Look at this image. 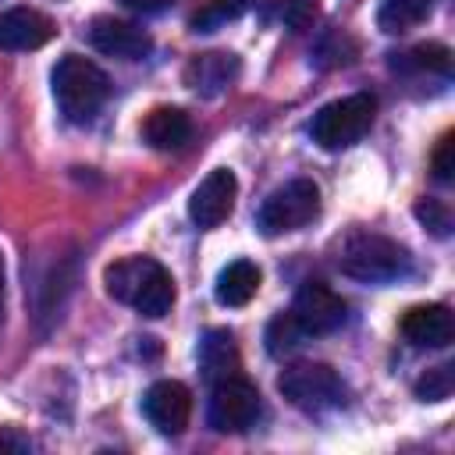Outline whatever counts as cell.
I'll list each match as a JSON object with an SVG mask.
<instances>
[{
	"mask_svg": "<svg viewBox=\"0 0 455 455\" xmlns=\"http://www.w3.org/2000/svg\"><path fill=\"white\" fill-rule=\"evenodd\" d=\"M142 416L160 430V434H181L192 416V395L178 380H156L142 395Z\"/></svg>",
	"mask_w": 455,
	"mask_h": 455,
	"instance_id": "30bf717a",
	"label": "cell"
},
{
	"mask_svg": "<svg viewBox=\"0 0 455 455\" xmlns=\"http://www.w3.org/2000/svg\"><path fill=\"white\" fill-rule=\"evenodd\" d=\"M53 85V100L60 107V114L71 124H85L96 117V110L103 107L107 92H110V78L100 64L78 57V53H64L50 75Z\"/></svg>",
	"mask_w": 455,
	"mask_h": 455,
	"instance_id": "3957f363",
	"label": "cell"
},
{
	"mask_svg": "<svg viewBox=\"0 0 455 455\" xmlns=\"http://www.w3.org/2000/svg\"><path fill=\"white\" fill-rule=\"evenodd\" d=\"M434 0H380V11H377V25L391 36L419 25L427 14H430Z\"/></svg>",
	"mask_w": 455,
	"mask_h": 455,
	"instance_id": "ac0fdd59",
	"label": "cell"
},
{
	"mask_svg": "<svg viewBox=\"0 0 455 455\" xmlns=\"http://www.w3.org/2000/svg\"><path fill=\"white\" fill-rule=\"evenodd\" d=\"M89 43H92L103 57H117V60H142V57L153 50V39H149L142 28H135L132 21L110 18V14L92 18V25H89Z\"/></svg>",
	"mask_w": 455,
	"mask_h": 455,
	"instance_id": "8fae6325",
	"label": "cell"
},
{
	"mask_svg": "<svg viewBox=\"0 0 455 455\" xmlns=\"http://www.w3.org/2000/svg\"><path fill=\"white\" fill-rule=\"evenodd\" d=\"M235 196H238V178L228 167H213L192 192L188 199V217L199 228H217L220 220H228V213L235 210Z\"/></svg>",
	"mask_w": 455,
	"mask_h": 455,
	"instance_id": "9c48e42d",
	"label": "cell"
},
{
	"mask_svg": "<svg viewBox=\"0 0 455 455\" xmlns=\"http://www.w3.org/2000/svg\"><path fill=\"white\" fill-rule=\"evenodd\" d=\"M402 334L405 341H412L416 348H444L455 338V320L451 309L441 302H427V306H412L402 316Z\"/></svg>",
	"mask_w": 455,
	"mask_h": 455,
	"instance_id": "7c38bea8",
	"label": "cell"
},
{
	"mask_svg": "<svg viewBox=\"0 0 455 455\" xmlns=\"http://www.w3.org/2000/svg\"><path fill=\"white\" fill-rule=\"evenodd\" d=\"M277 391L302 412H331L341 409L348 398L345 380L338 377V370H331L327 363H291L281 370L277 377Z\"/></svg>",
	"mask_w": 455,
	"mask_h": 455,
	"instance_id": "277c9868",
	"label": "cell"
},
{
	"mask_svg": "<svg viewBox=\"0 0 455 455\" xmlns=\"http://www.w3.org/2000/svg\"><path fill=\"white\" fill-rule=\"evenodd\" d=\"M416 217H419L437 238H444L448 228H451V213H448V206H441L437 199H419V203H416Z\"/></svg>",
	"mask_w": 455,
	"mask_h": 455,
	"instance_id": "cb8c5ba5",
	"label": "cell"
},
{
	"mask_svg": "<svg viewBox=\"0 0 455 455\" xmlns=\"http://www.w3.org/2000/svg\"><path fill=\"white\" fill-rule=\"evenodd\" d=\"M320 213V188L309 178H295L288 185H281L277 192H270L259 206V231L263 235H284V231H299L309 220H316Z\"/></svg>",
	"mask_w": 455,
	"mask_h": 455,
	"instance_id": "8992f818",
	"label": "cell"
},
{
	"mask_svg": "<svg viewBox=\"0 0 455 455\" xmlns=\"http://www.w3.org/2000/svg\"><path fill=\"white\" fill-rule=\"evenodd\" d=\"M249 4H252V0H206V7L192 18V28H196V32H213L217 25L235 21L238 14H245Z\"/></svg>",
	"mask_w": 455,
	"mask_h": 455,
	"instance_id": "44dd1931",
	"label": "cell"
},
{
	"mask_svg": "<svg viewBox=\"0 0 455 455\" xmlns=\"http://www.w3.org/2000/svg\"><path fill=\"white\" fill-rule=\"evenodd\" d=\"M373 110H377V100L370 92H352V96L331 100L327 107H320L313 114L309 135L320 149H345L366 135V128L373 124Z\"/></svg>",
	"mask_w": 455,
	"mask_h": 455,
	"instance_id": "5b68a950",
	"label": "cell"
},
{
	"mask_svg": "<svg viewBox=\"0 0 455 455\" xmlns=\"http://www.w3.org/2000/svg\"><path fill=\"white\" fill-rule=\"evenodd\" d=\"M256 416H259V391L249 377L228 373V377L213 380V395H210V409H206V419L213 430L242 434L256 423Z\"/></svg>",
	"mask_w": 455,
	"mask_h": 455,
	"instance_id": "52a82bcc",
	"label": "cell"
},
{
	"mask_svg": "<svg viewBox=\"0 0 455 455\" xmlns=\"http://www.w3.org/2000/svg\"><path fill=\"white\" fill-rule=\"evenodd\" d=\"M4 291H7V267H4V252H0V327H4Z\"/></svg>",
	"mask_w": 455,
	"mask_h": 455,
	"instance_id": "83f0119b",
	"label": "cell"
},
{
	"mask_svg": "<svg viewBox=\"0 0 455 455\" xmlns=\"http://www.w3.org/2000/svg\"><path fill=\"white\" fill-rule=\"evenodd\" d=\"M434 178L437 181H451L455 178V135L451 132L434 149Z\"/></svg>",
	"mask_w": 455,
	"mask_h": 455,
	"instance_id": "d4e9b609",
	"label": "cell"
},
{
	"mask_svg": "<svg viewBox=\"0 0 455 455\" xmlns=\"http://www.w3.org/2000/svg\"><path fill=\"white\" fill-rule=\"evenodd\" d=\"M107 295L139 309L142 316H164L174 306V281L164 270V263H156L153 256H128L107 267L103 274Z\"/></svg>",
	"mask_w": 455,
	"mask_h": 455,
	"instance_id": "6da1fadb",
	"label": "cell"
},
{
	"mask_svg": "<svg viewBox=\"0 0 455 455\" xmlns=\"http://www.w3.org/2000/svg\"><path fill=\"white\" fill-rule=\"evenodd\" d=\"M128 11H135V14H156V11H164V7H171L174 0H121Z\"/></svg>",
	"mask_w": 455,
	"mask_h": 455,
	"instance_id": "4316f807",
	"label": "cell"
},
{
	"mask_svg": "<svg viewBox=\"0 0 455 455\" xmlns=\"http://www.w3.org/2000/svg\"><path fill=\"white\" fill-rule=\"evenodd\" d=\"M302 338H306L302 323H299L291 313H281V316H274L270 327H267V352H270V355H284V352H291L295 345H302Z\"/></svg>",
	"mask_w": 455,
	"mask_h": 455,
	"instance_id": "ffe728a7",
	"label": "cell"
},
{
	"mask_svg": "<svg viewBox=\"0 0 455 455\" xmlns=\"http://www.w3.org/2000/svg\"><path fill=\"white\" fill-rule=\"evenodd\" d=\"M259 291V267L252 259H235L228 263L220 274H217V284H213V295L220 306L228 309H238L245 302H252V295Z\"/></svg>",
	"mask_w": 455,
	"mask_h": 455,
	"instance_id": "2e32d148",
	"label": "cell"
},
{
	"mask_svg": "<svg viewBox=\"0 0 455 455\" xmlns=\"http://www.w3.org/2000/svg\"><path fill=\"white\" fill-rule=\"evenodd\" d=\"M398 68H412V71H437V75H448L451 71V50L441 46V43H419L412 46L409 53H402Z\"/></svg>",
	"mask_w": 455,
	"mask_h": 455,
	"instance_id": "d6986e66",
	"label": "cell"
},
{
	"mask_svg": "<svg viewBox=\"0 0 455 455\" xmlns=\"http://www.w3.org/2000/svg\"><path fill=\"white\" fill-rule=\"evenodd\" d=\"M188 139H192V121L178 107H153L142 117V142L153 149L171 153V149H181Z\"/></svg>",
	"mask_w": 455,
	"mask_h": 455,
	"instance_id": "5bb4252c",
	"label": "cell"
},
{
	"mask_svg": "<svg viewBox=\"0 0 455 455\" xmlns=\"http://www.w3.org/2000/svg\"><path fill=\"white\" fill-rule=\"evenodd\" d=\"M313 14H316L313 0H274V4L263 11L267 21H284L288 28H302V25H309Z\"/></svg>",
	"mask_w": 455,
	"mask_h": 455,
	"instance_id": "603a6c76",
	"label": "cell"
},
{
	"mask_svg": "<svg viewBox=\"0 0 455 455\" xmlns=\"http://www.w3.org/2000/svg\"><path fill=\"white\" fill-rule=\"evenodd\" d=\"M291 316L302 323L306 334H331L345 323V299L323 281H306L295 291Z\"/></svg>",
	"mask_w": 455,
	"mask_h": 455,
	"instance_id": "ba28073f",
	"label": "cell"
},
{
	"mask_svg": "<svg viewBox=\"0 0 455 455\" xmlns=\"http://www.w3.org/2000/svg\"><path fill=\"white\" fill-rule=\"evenodd\" d=\"M238 75V60L235 53H199L188 60L185 68V82L203 92V96H217L231 85V78Z\"/></svg>",
	"mask_w": 455,
	"mask_h": 455,
	"instance_id": "9a60e30c",
	"label": "cell"
},
{
	"mask_svg": "<svg viewBox=\"0 0 455 455\" xmlns=\"http://www.w3.org/2000/svg\"><path fill=\"white\" fill-rule=\"evenodd\" d=\"M338 270L352 281H363V284H387V281L409 277L412 256L405 245H398L387 235L355 231L345 238V245L338 252Z\"/></svg>",
	"mask_w": 455,
	"mask_h": 455,
	"instance_id": "7a4b0ae2",
	"label": "cell"
},
{
	"mask_svg": "<svg viewBox=\"0 0 455 455\" xmlns=\"http://www.w3.org/2000/svg\"><path fill=\"white\" fill-rule=\"evenodd\" d=\"M53 32V21L32 7H11L0 14V50H39Z\"/></svg>",
	"mask_w": 455,
	"mask_h": 455,
	"instance_id": "4fadbf2b",
	"label": "cell"
},
{
	"mask_svg": "<svg viewBox=\"0 0 455 455\" xmlns=\"http://www.w3.org/2000/svg\"><path fill=\"white\" fill-rule=\"evenodd\" d=\"M32 441L25 434H18L14 427H0V451H28Z\"/></svg>",
	"mask_w": 455,
	"mask_h": 455,
	"instance_id": "484cf974",
	"label": "cell"
},
{
	"mask_svg": "<svg viewBox=\"0 0 455 455\" xmlns=\"http://www.w3.org/2000/svg\"><path fill=\"white\" fill-rule=\"evenodd\" d=\"M451 387H455L451 366H434L416 380V398L419 402H444V398H451Z\"/></svg>",
	"mask_w": 455,
	"mask_h": 455,
	"instance_id": "7402d4cb",
	"label": "cell"
},
{
	"mask_svg": "<svg viewBox=\"0 0 455 455\" xmlns=\"http://www.w3.org/2000/svg\"><path fill=\"white\" fill-rule=\"evenodd\" d=\"M199 366L206 373V380H220L228 373H238V348L231 331H206V338L199 341Z\"/></svg>",
	"mask_w": 455,
	"mask_h": 455,
	"instance_id": "e0dca14e",
	"label": "cell"
}]
</instances>
